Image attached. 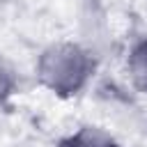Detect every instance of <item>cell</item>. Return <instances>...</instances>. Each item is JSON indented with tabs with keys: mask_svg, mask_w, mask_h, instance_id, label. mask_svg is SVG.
<instances>
[{
	"mask_svg": "<svg viewBox=\"0 0 147 147\" xmlns=\"http://www.w3.org/2000/svg\"><path fill=\"white\" fill-rule=\"evenodd\" d=\"M60 147H126L122 142H117L106 129L99 126H80L78 131H74L71 136H67Z\"/></svg>",
	"mask_w": 147,
	"mask_h": 147,
	"instance_id": "obj_2",
	"label": "cell"
},
{
	"mask_svg": "<svg viewBox=\"0 0 147 147\" xmlns=\"http://www.w3.org/2000/svg\"><path fill=\"white\" fill-rule=\"evenodd\" d=\"M94 71L92 55L74 41H57L41 51L37 60V80L57 96L78 94Z\"/></svg>",
	"mask_w": 147,
	"mask_h": 147,
	"instance_id": "obj_1",
	"label": "cell"
},
{
	"mask_svg": "<svg viewBox=\"0 0 147 147\" xmlns=\"http://www.w3.org/2000/svg\"><path fill=\"white\" fill-rule=\"evenodd\" d=\"M129 74L133 85L147 94V39H140L138 44H133L129 53Z\"/></svg>",
	"mask_w": 147,
	"mask_h": 147,
	"instance_id": "obj_3",
	"label": "cell"
},
{
	"mask_svg": "<svg viewBox=\"0 0 147 147\" xmlns=\"http://www.w3.org/2000/svg\"><path fill=\"white\" fill-rule=\"evenodd\" d=\"M14 92H16V71L5 57H0V103H5Z\"/></svg>",
	"mask_w": 147,
	"mask_h": 147,
	"instance_id": "obj_4",
	"label": "cell"
}]
</instances>
